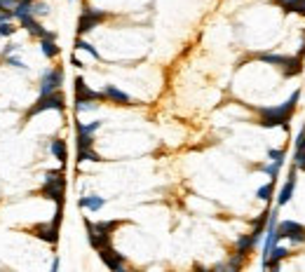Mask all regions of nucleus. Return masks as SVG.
I'll return each mask as SVG.
<instances>
[{
  "label": "nucleus",
  "mask_w": 305,
  "mask_h": 272,
  "mask_svg": "<svg viewBox=\"0 0 305 272\" xmlns=\"http://www.w3.org/2000/svg\"><path fill=\"white\" fill-rule=\"evenodd\" d=\"M298 101H301V89H296L284 104L270 106V108H258L261 125L263 127H277L279 125L289 132V122H291V117H294V110H296V106H298Z\"/></svg>",
  "instance_id": "f257e3e1"
},
{
  "label": "nucleus",
  "mask_w": 305,
  "mask_h": 272,
  "mask_svg": "<svg viewBox=\"0 0 305 272\" xmlns=\"http://www.w3.org/2000/svg\"><path fill=\"white\" fill-rule=\"evenodd\" d=\"M63 108H66V96L61 94V89H56L52 94H40V99H38V101L31 106V110L26 113V120L40 115L42 110H59V113H63Z\"/></svg>",
  "instance_id": "f03ea898"
},
{
  "label": "nucleus",
  "mask_w": 305,
  "mask_h": 272,
  "mask_svg": "<svg viewBox=\"0 0 305 272\" xmlns=\"http://www.w3.org/2000/svg\"><path fill=\"white\" fill-rule=\"evenodd\" d=\"M63 192H66V178H63V167L56 171H47L45 174V186H42V195L54 199L56 204H63Z\"/></svg>",
  "instance_id": "7ed1b4c3"
},
{
  "label": "nucleus",
  "mask_w": 305,
  "mask_h": 272,
  "mask_svg": "<svg viewBox=\"0 0 305 272\" xmlns=\"http://www.w3.org/2000/svg\"><path fill=\"white\" fill-rule=\"evenodd\" d=\"M277 235H279V240H289L291 244H305V225L296 223V220L277 223Z\"/></svg>",
  "instance_id": "20e7f679"
},
{
  "label": "nucleus",
  "mask_w": 305,
  "mask_h": 272,
  "mask_svg": "<svg viewBox=\"0 0 305 272\" xmlns=\"http://www.w3.org/2000/svg\"><path fill=\"white\" fill-rule=\"evenodd\" d=\"M108 14L101 10H94V7H84L83 14H80V19H78V35H84V33H89L92 28H96L101 21L106 19Z\"/></svg>",
  "instance_id": "39448f33"
},
{
  "label": "nucleus",
  "mask_w": 305,
  "mask_h": 272,
  "mask_svg": "<svg viewBox=\"0 0 305 272\" xmlns=\"http://www.w3.org/2000/svg\"><path fill=\"white\" fill-rule=\"evenodd\" d=\"M63 84V68H47L40 78V94H52L56 89H61Z\"/></svg>",
  "instance_id": "423d86ee"
},
{
  "label": "nucleus",
  "mask_w": 305,
  "mask_h": 272,
  "mask_svg": "<svg viewBox=\"0 0 305 272\" xmlns=\"http://www.w3.org/2000/svg\"><path fill=\"white\" fill-rule=\"evenodd\" d=\"M99 256H101V261L108 270L113 272H122L125 270V256L122 253H117L113 246H104V249H99Z\"/></svg>",
  "instance_id": "0eeeda50"
},
{
  "label": "nucleus",
  "mask_w": 305,
  "mask_h": 272,
  "mask_svg": "<svg viewBox=\"0 0 305 272\" xmlns=\"http://www.w3.org/2000/svg\"><path fill=\"white\" fill-rule=\"evenodd\" d=\"M21 21V28H26V31L31 33V35H35V38H52V40H56V33L52 31H45L42 28V24L38 21V17H33V14H26Z\"/></svg>",
  "instance_id": "6e6552de"
},
{
  "label": "nucleus",
  "mask_w": 305,
  "mask_h": 272,
  "mask_svg": "<svg viewBox=\"0 0 305 272\" xmlns=\"http://www.w3.org/2000/svg\"><path fill=\"white\" fill-rule=\"evenodd\" d=\"M75 101H106V96L104 92L89 89L83 78H75Z\"/></svg>",
  "instance_id": "1a4fd4ad"
},
{
  "label": "nucleus",
  "mask_w": 305,
  "mask_h": 272,
  "mask_svg": "<svg viewBox=\"0 0 305 272\" xmlns=\"http://www.w3.org/2000/svg\"><path fill=\"white\" fill-rule=\"evenodd\" d=\"M33 235L47 244H56L59 242V225L56 223H40L33 228Z\"/></svg>",
  "instance_id": "9d476101"
},
{
  "label": "nucleus",
  "mask_w": 305,
  "mask_h": 272,
  "mask_svg": "<svg viewBox=\"0 0 305 272\" xmlns=\"http://www.w3.org/2000/svg\"><path fill=\"white\" fill-rule=\"evenodd\" d=\"M296 174H298V169H296V164H294V167H291V171H289V178L284 181V186H282V190H279L277 207H284V204H289V202H291V197H294V190H296Z\"/></svg>",
  "instance_id": "9b49d317"
},
{
  "label": "nucleus",
  "mask_w": 305,
  "mask_h": 272,
  "mask_svg": "<svg viewBox=\"0 0 305 272\" xmlns=\"http://www.w3.org/2000/svg\"><path fill=\"white\" fill-rule=\"evenodd\" d=\"M104 96L111 101V104H117V106H129L132 104V96L127 94V92H122V89H117L115 84H106Z\"/></svg>",
  "instance_id": "f8f14e48"
},
{
  "label": "nucleus",
  "mask_w": 305,
  "mask_h": 272,
  "mask_svg": "<svg viewBox=\"0 0 305 272\" xmlns=\"http://www.w3.org/2000/svg\"><path fill=\"white\" fill-rule=\"evenodd\" d=\"M84 228H87V240L92 244V249H104V246H111V237H106V235H99V232L92 228V220H84Z\"/></svg>",
  "instance_id": "ddd939ff"
},
{
  "label": "nucleus",
  "mask_w": 305,
  "mask_h": 272,
  "mask_svg": "<svg viewBox=\"0 0 305 272\" xmlns=\"http://www.w3.org/2000/svg\"><path fill=\"white\" fill-rule=\"evenodd\" d=\"M50 150H52V155L61 162V167H66V160H68V150H66V141L63 138H52V143H50Z\"/></svg>",
  "instance_id": "4468645a"
},
{
  "label": "nucleus",
  "mask_w": 305,
  "mask_h": 272,
  "mask_svg": "<svg viewBox=\"0 0 305 272\" xmlns=\"http://www.w3.org/2000/svg\"><path fill=\"white\" fill-rule=\"evenodd\" d=\"M120 225H122L120 220H99V223H92V228H94L99 235H106V237H111Z\"/></svg>",
  "instance_id": "2eb2a0df"
},
{
  "label": "nucleus",
  "mask_w": 305,
  "mask_h": 272,
  "mask_svg": "<svg viewBox=\"0 0 305 272\" xmlns=\"http://www.w3.org/2000/svg\"><path fill=\"white\" fill-rule=\"evenodd\" d=\"M40 52L47 56V59H54V56H59V45H56V40H52V38H40Z\"/></svg>",
  "instance_id": "dca6fc26"
},
{
  "label": "nucleus",
  "mask_w": 305,
  "mask_h": 272,
  "mask_svg": "<svg viewBox=\"0 0 305 272\" xmlns=\"http://www.w3.org/2000/svg\"><path fill=\"white\" fill-rule=\"evenodd\" d=\"M80 209H89V211H99L101 207L106 204L104 197H99V195H89V197H80Z\"/></svg>",
  "instance_id": "f3484780"
},
{
  "label": "nucleus",
  "mask_w": 305,
  "mask_h": 272,
  "mask_svg": "<svg viewBox=\"0 0 305 272\" xmlns=\"http://www.w3.org/2000/svg\"><path fill=\"white\" fill-rule=\"evenodd\" d=\"M253 249H256V246H253L251 237H249V235H240V240H237V244H235V253H240V256L247 258Z\"/></svg>",
  "instance_id": "a211bd4d"
},
{
  "label": "nucleus",
  "mask_w": 305,
  "mask_h": 272,
  "mask_svg": "<svg viewBox=\"0 0 305 272\" xmlns=\"http://www.w3.org/2000/svg\"><path fill=\"white\" fill-rule=\"evenodd\" d=\"M78 162H101V155L94 148H78Z\"/></svg>",
  "instance_id": "6ab92c4d"
},
{
  "label": "nucleus",
  "mask_w": 305,
  "mask_h": 272,
  "mask_svg": "<svg viewBox=\"0 0 305 272\" xmlns=\"http://www.w3.org/2000/svg\"><path fill=\"white\" fill-rule=\"evenodd\" d=\"M282 164H284V162H277V160H273L270 164H258L256 169L265 171V174L270 176V181H275V178H277V174H279V169H282Z\"/></svg>",
  "instance_id": "aec40b11"
},
{
  "label": "nucleus",
  "mask_w": 305,
  "mask_h": 272,
  "mask_svg": "<svg viewBox=\"0 0 305 272\" xmlns=\"http://www.w3.org/2000/svg\"><path fill=\"white\" fill-rule=\"evenodd\" d=\"M14 19H24L26 14H33V2H21L17 0V5H14Z\"/></svg>",
  "instance_id": "412c9836"
},
{
  "label": "nucleus",
  "mask_w": 305,
  "mask_h": 272,
  "mask_svg": "<svg viewBox=\"0 0 305 272\" xmlns=\"http://www.w3.org/2000/svg\"><path fill=\"white\" fill-rule=\"evenodd\" d=\"M75 50H84V52L89 54L92 59H96V61L101 59V54H99V52H96V50H94V45H89V42H87V40H83L80 35H78V40H75Z\"/></svg>",
  "instance_id": "4be33fe9"
},
{
  "label": "nucleus",
  "mask_w": 305,
  "mask_h": 272,
  "mask_svg": "<svg viewBox=\"0 0 305 272\" xmlns=\"http://www.w3.org/2000/svg\"><path fill=\"white\" fill-rule=\"evenodd\" d=\"M101 125H104L101 120H94V122H89V125L75 122V132H78V134H80V132H83V134H94V132H99V129H101Z\"/></svg>",
  "instance_id": "5701e85b"
},
{
  "label": "nucleus",
  "mask_w": 305,
  "mask_h": 272,
  "mask_svg": "<svg viewBox=\"0 0 305 272\" xmlns=\"http://www.w3.org/2000/svg\"><path fill=\"white\" fill-rule=\"evenodd\" d=\"M273 192H275V181H270V183H265V186H261V188L256 190V197L263 199V202H270Z\"/></svg>",
  "instance_id": "b1692460"
},
{
  "label": "nucleus",
  "mask_w": 305,
  "mask_h": 272,
  "mask_svg": "<svg viewBox=\"0 0 305 272\" xmlns=\"http://www.w3.org/2000/svg\"><path fill=\"white\" fill-rule=\"evenodd\" d=\"M96 108H99V101H75V113H87Z\"/></svg>",
  "instance_id": "393cba45"
},
{
  "label": "nucleus",
  "mask_w": 305,
  "mask_h": 272,
  "mask_svg": "<svg viewBox=\"0 0 305 272\" xmlns=\"http://www.w3.org/2000/svg\"><path fill=\"white\" fill-rule=\"evenodd\" d=\"M17 33V26L12 21H0V38H10Z\"/></svg>",
  "instance_id": "a878e982"
},
{
  "label": "nucleus",
  "mask_w": 305,
  "mask_h": 272,
  "mask_svg": "<svg viewBox=\"0 0 305 272\" xmlns=\"http://www.w3.org/2000/svg\"><path fill=\"white\" fill-rule=\"evenodd\" d=\"M78 148H94V134H78Z\"/></svg>",
  "instance_id": "bb28decb"
},
{
  "label": "nucleus",
  "mask_w": 305,
  "mask_h": 272,
  "mask_svg": "<svg viewBox=\"0 0 305 272\" xmlns=\"http://www.w3.org/2000/svg\"><path fill=\"white\" fill-rule=\"evenodd\" d=\"M50 14V5L47 2H33V17H47Z\"/></svg>",
  "instance_id": "cd10ccee"
},
{
  "label": "nucleus",
  "mask_w": 305,
  "mask_h": 272,
  "mask_svg": "<svg viewBox=\"0 0 305 272\" xmlns=\"http://www.w3.org/2000/svg\"><path fill=\"white\" fill-rule=\"evenodd\" d=\"M244 265V256H240V253H235L230 261L225 263V270H240Z\"/></svg>",
  "instance_id": "c85d7f7f"
},
{
  "label": "nucleus",
  "mask_w": 305,
  "mask_h": 272,
  "mask_svg": "<svg viewBox=\"0 0 305 272\" xmlns=\"http://www.w3.org/2000/svg\"><path fill=\"white\" fill-rule=\"evenodd\" d=\"M294 164L298 171H305V150H296V160Z\"/></svg>",
  "instance_id": "c756f323"
},
{
  "label": "nucleus",
  "mask_w": 305,
  "mask_h": 272,
  "mask_svg": "<svg viewBox=\"0 0 305 272\" xmlns=\"http://www.w3.org/2000/svg\"><path fill=\"white\" fill-rule=\"evenodd\" d=\"M294 146H296V150H305V127L296 134V141H294Z\"/></svg>",
  "instance_id": "7c9ffc66"
},
{
  "label": "nucleus",
  "mask_w": 305,
  "mask_h": 272,
  "mask_svg": "<svg viewBox=\"0 0 305 272\" xmlns=\"http://www.w3.org/2000/svg\"><path fill=\"white\" fill-rule=\"evenodd\" d=\"M5 59H7V66H14V68H21V71H24V68H28V66H26V63L21 61L19 56H5Z\"/></svg>",
  "instance_id": "2f4dec72"
},
{
  "label": "nucleus",
  "mask_w": 305,
  "mask_h": 272,
  "mask_svg": "<svg viewBox=\"0 0 305 272\" xmlns=\"http://www.w3.org/2000/svg\"><path fill=\"white\" fill-rule=\"evenodd\" d=\"M268 157H270V160H277V162H284V150H275V148H270V150H268Z\"/></svg>",
  "instance_id": "473e14b6"
},
{
  "label": "nucleus",
  "mask_w": 305,
  "mask_h": 272,
  "mask_svg": "<svg viewBox=\"0 0 305 272\" xmlns=\"http://www.w3.org/2000/svg\"><path fill=\"white\" fill-rule=\"evenodd\" d=\"M19 50V45H14V42H7V47L2 50V56H10V54H14Z\"/></svg>",
  "instance_id": "72a5a7b5"
},
{
  "label": "nucleus",
  "mask_w": 305,
  "mask_h": 272,
  "mask_svg": "<svg viewBox=\"0 0 305 272\" xmlns=\"http://www.w3.org/2000/svg\"><path fill=\"white\" fill-rule=\"evenodd\" d=\"M17 0H0V10H14Z\"/></svg>",
  "instance_id": "f704fd0d"
},
{
  "label": "nucleus",
  "mask_w": 305,
  "mask_h": 272,
  "mask_svg": "<svg viewBox=\"0 0 305 272\" xmlns=\"http://www.w3.org/2000/svg\"><path fill=\"white\" fill-rule=\"evenodd\" d=\"M71 63H73V66H78V68H83V66H84V63L80 61L78 56H75V54H73V56H71Z\"/></svg>",
  "instance_id": "c9c22d12"
},
{
  "label": "nucleus",
  "mask_w": 305,
  "mask_h": 272,
  "mask_svg": "<svg viewBox=\"0 0 305 272\" xmlns=\"http://www.w3.org/2000/svg\"><path fill=\"white\" fill-rule=\"evenodd\" d=\"M277 5H282V2H301V5H305V0H275Z\"/></svg>",
  "instance_id": "e433bc0d"
},
{
  "label": "nucleus",
  "mask_w": 305,
  "mask_h": 272,
  "mask_svg": "<svg viewBox=\"0 0 305 272\" xmlns=\"http://www.w3.org/2000/svg\"><path fill=\"white\" fill-rule=\"evenodd\" d=\"M52 270H54V272L59 270V258H54V261H52Z\"/></svg>",
  "instance_id": "4c0bfd02"
},
{
  "label": "nucleus",
  "mask_w": 305,
  "mask_h": 272,
  "mask_svg": "<svg viewBox=\"0 0 305 272\" xmlns=\"http://www.w3.org/2000/svg\"><path fill=\"white\" fill-rule=\"evenodd\" d=\"M21 2H35V0H21Z\"/></svg>",
  "instance_id": "58836bf2"
}]
</instances>
